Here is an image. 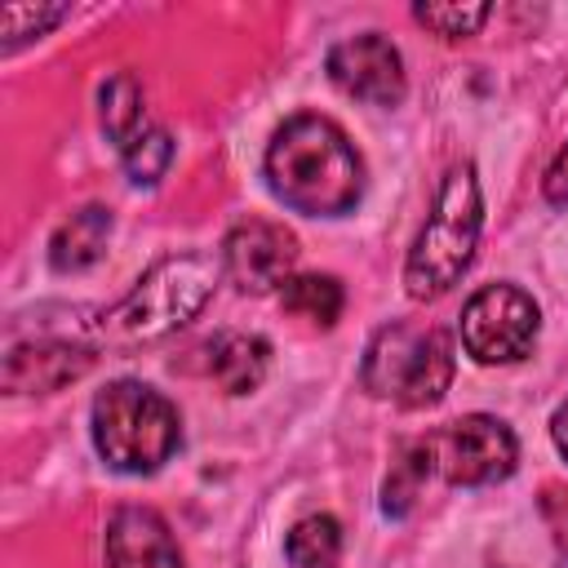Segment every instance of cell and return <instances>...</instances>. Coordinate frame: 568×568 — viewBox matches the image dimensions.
<instances>
[{
  "mask_svg": "<svg viewBox=\"0 0 568 568\" xmlns=\"http://www.w3.org/2000/svg\"><path fill=\"white\" fill-rule=\"evenodd\" d=\"M67 9H58V4H49V9H40V4H4L0 9V31H4V49H13V44H22V40H31V36H44L58 18H62Z\"/></svg>",
  "mask_w": 568,
  "mask_h": 568,
  "instance_id": "obj_20",
  "label": "cell"
},
{
  "mask_svg": "<svg viewBox=\"0 0 568 568\" xmlns=\"http://www.w3.org/2000/svg\"><path fill=\"white\" fill-rule=\"evenodd\" d=\"M266 182L271 191L311 217L351 213L364 191V164L351 138L328 115H293L266 146Z\"/></svg>",
  "mask_w": 568,
  "mask_h": 568,
  "instance_id": "obj_1",
  "label": "cell"
},
{
  "mask_svg": "<svg viewBox=\"0 0 568 568\" xmlns=\"http://www.w3.org/2000/svg\"><path fill=\"white\" fill-rule=\"evenodd\" d=\"M222 262H226V275L244 293L284 288L297 266V235L280 222L248 217V222L231 226V235L222 240Z\"/></svg>",
  "mask_w": 568,
  "mask_h": 568,
  "instance_id": "obj_8",
  "label": "cell"
},
{
  "mask_svg": "<svg viewBox=\"0 0 568 568\" xmlns=\"http://www.w3.org/2000/svg\"><path fill=\"white\" fill-rule=\"evenodd\" d=\"M359 382L377 399L404 408H430L453 382V342L435 324H386L364 351Z\"/></svg>",
  "mask_w": 568,
  "mask_h": 568,
  "instance_id": "obj_5",
  "label": "cell"
},
{
  "mask_svg": "<svg viewBox=\"0 0 568 568\" xmlns=\"http://www.w3.org/2000/svg\"><path fill=\"white\" fill-rule=\"evenodd\" d=\"M342 546V528L333 515H306L302 524H293L288 541H284V555L293 568H328L333 555Z\"/></svg>",
  "mask_w": 568,
  "mask_h": 568,
  "instance_id": "obj_17",
  "label": "cell"
},
{
  "mask_svg": "<svg viewBox=\"0 0 568 568\" xmlns=\"http://www.w3.org/2000/svg\"><path fill=\"white\" fill-rule=\"evenodd\" d=\"M546 200L550 204H568V142L555 155V164L546 169Z\"/></svg>",
  "mask_w": 568,
  "mask_h": 568,
  "instance_id": "obj_22",
  "label": "cell"
},
{
  "mask_svg": "<svg viewBox=\"0 0 568 568\" xmlns=\"http://www.w3.org/2000/svg\"><path fill=\"white\" fill-rule=\"evenodd\" d=\"M106 568H182V555L151 506H120L106 524Z\"/></svg>",
  "mask_w": 568,
  "mask_h": 568,
  "instance_id": "obj_10",
  "label": "cell"
},
{
  "mask_svg": "<svg viewBox=\"0 0 568 568\" xmlns=\"http://www.w3.org/2000/svg\"><path fill=\"white\" fill-rule=\"evenodd\" d=\"M541 515H546L555 541L568 550V493H564V488H546V493H541Z\"/></svg>",
  "mask_w": 568,
  "mask_h": 568,
  "instance_id": "obj_21",
  "label": "cell"
},
{
  "mask_svg": "<svg viewBox=\"0 0 568 568\" xmlns=\"http://www.w3.org/2000/svg\"><path fill=\"white\" fill-rule=\"evenodd\" d=\"M217 288V266L200 253H178L155 262L111 311H102L89 333L106 346H142L155 342L173 328H182L186 320H195L204 311V302Z\"/></svg>",
  "mask_w": 568,
  "mask_h": 568,
  "instance_id": "obj_2",
  "label": "cell"
},
{
  "mask_svg": "<svg viewBox=\"0 0 568 568\" xmlns=\"http://www.w3.org/2000/svg\"><path fill=\"white\" fill-rule=\"evenodd\" d=\"M106 235H111V213L106 209L89 204V209L71 213L53 231V240H49L53 271H84V266H93L102 257V248H106Z\"/></svg>",
  "mask_w": 568,
  "mask_h": 568,
  "instance_id": "obj_13",
  "label": "cell"
},
{
  "mask_svg": "<svg viewBox=\"0 0 568 568\" xmlns=\"http://www.w3.org/2000/svg\"><path fill=\"white\" fill-rule=\"evenodd\" d=\"M537 302L515 284H484L462 306V346L479 364H515L537 342Z\"/></svg>",
  "mask_w": 568,
  "mask_h": 568,
  "instance_id": "obj_6",
  "label": "cell"
},
{
  "mask_svg": "<svg viewBox=\"0 0 568 568\" xmlns=\"http://www.w3.org/2000/svg\"><path fill=\"white\" fill-rule=\"evenodd\" d=\"M271 346L253 333H222L209 346V373L226 395H244L266 377Z\"/></svg>",
  "mask_w": 568,
  "mask_h": 568,
  "instance_id": "obj_12",
  "label": "cell"
},
{
  "mask_svg": "<svg viewBox=\"0 0 568 568\" xmlns=\"http://www.w3.org/2000/svg\"><path fill=\"white\" fill-rule=\"evenodd\" d=\"M479 226H484V204H479L475 169L453 164L435 191V204H430L426 226L417 231V244L408 248V262H404L408 297L426 302V297L448 293L475 257Z\"/></svg>",
  "mask_w": 568,
  "mask_h": 568,
  "instance_id": "obj_3",
  "label": "cell"
},
{
  "mask_svg": "<svg viewBox=\"0 0 568 568\" xmlns=\"http://www.w3.org/2000/svg\"><path fill=\"white\" fill-rule=\"evenodd\" d=\"M550 435H555L559 453L568 457V404H559V413H555V422H550Z\"/></svg>",
  "mask_w": 568,
  "mask_h": 568,
  "instance_id": "obj_23",
  "label": "cell"
},
{
  "mask_svg": "<svg viewBox=\"0 0 568 568\" xmlns=\"http://www.w3.org/2000/svg\"><path fill=\"white\" fill-rule=\"evenodd\" d=\"M102 129H106V138L120 146V151H129L151 124H146V111H142V89H138V80L133 75H111L106 84H102Z\"/></svg>",
  "mask_w": 568,
  "mask_h": 568,
  "instance_id": "obj_15",
  "label": "cell"
},
{
  "mask_svg": "<svg viewBox=\"0 0 568 568\" xmlns=\"http://www.w3.org/2000/svg\"><path fill=\"white\" fill-rule=\"evenodd\" d=\"M182 426L178 408L142 386V382H111L93 399V444L102 462L120 475H151L178 453Z\"/></svg>",
  "mask_w": 568,
  "mask_h": 568,
  "instance_id": "obj_4",
  "label": "cell"
},
{
  "mask_svg": "<svg viewBox=\"0 0 568 568\" xmlns=\"http://www.w3.org/2000/svg\"><path fill=\"white\" fill-rule=\"evenodd\" d=\"M422 27H430L435 36L444 40H462V36H475L488 18V4H417L413 9Z\"/></svg>",
  "mask_w": 568,
  "mask_h": 568,
  "instance_id": "obj_19",
  "label": "cell"
},
{
  "mask_svg": "<svg viewBox=\"0 0 568 568\" xmlns=\"http://www.w3.org/2000/svg\"><path fill=\"white\" fill-rule=\"evenodd\" d=\"M430 466H435L430 439H408V444H399V453H395V462H390V475H386V484H382V510H386L390 519H404V515L413 510V501L422 497V484H426Z\"/></svg>",
  "mask_w": 568,
  "mask_h": 568,
  "instance_id": "obj_14",
  "label": "cell"
},
{
  "mask_svg": "<svg viewBox=\"0 0 568 568\" xmlns=\"http://www.w3.org/2000/svg\"><path fill=\"white\" fill-rule=\"evenodd\" d=\"M430 448H435V462H439L444 479L457 484V488L497 484L519 462V444H515L510 426L497 422V417H488V413L457 417L453 426H444L439 435H430Z\"/></svg>",
  "mask_w": 568,
  "mask_h": 568,
  "instance_id": "obj_7",
  "label": "cell"
},
{
  "mask_svg": "<svg viewBox=\"0 0 568 568\" xmlns=\"http://www.w3.org/2000/svg\"><path fill=\"white\" fill-rule=\"evenodd\" d=\"M328 75L337 89H346L359 102L373 106H395L404 98V62L395 53V44L377 31L351 36L342 44L328 49Z\"/></svg>",
  "mask_w": 568,
  "mask_h": 568,
  "instance_id": "obj_9",
  "label": "cell"
},
{
  "mask_svg": "<svg viewBox=\"0 0 568 568\" xmlns=\"http://www.w3.org/2000/svg\"><path fill=\"white\" fill-rule=\"evenodd\" d=\"M120 160H124L129 182L151 186V182H160V173L169 169V160H173V142H169L164 129H146L129 151H120Z\"/></svg>",
  "mask_w": 568,
  "mask_h": 568,
  "instance_id": "obj_18",
  "label": "cell"
},
{
  "mask_svg": "<svg viewBox=\"0 0 568 568\" xmlns=\"http://www.w3.org/2000/svg\"><path fill=\"white\" fill-rule=\"evenodd\" d=\"M280 302H284V311H293V315L328 328L342 315V302L346 297H342V284L333 275H293L280 288Z\"/></svg>",
  "mask_w": 568,
  "mask_h": 568,
  "instance_id": "obj_16",
  "label": "cell"
},
{
  "mask_svg": "<svg viewBox=\"0 0 568 568\" xmlns=\"http://www.w3.org/2000/svg\"><path fill=\"white\" fill-rule=\"evenodd\" d=\"M93 364V351L71 346V342H31V346H13L4 359V386L13 395H49L75 377H84Z\"/></svg>",
  "mask_w": 568,
  "mask_h": 568,
  "instance_id": "obj_11",
  "label": "cell"
}]
</instances>
